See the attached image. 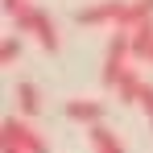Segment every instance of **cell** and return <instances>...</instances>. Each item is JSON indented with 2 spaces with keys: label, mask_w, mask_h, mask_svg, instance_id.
I'll return each mask as SVG.
<instances>
[{
  "label": "cell",
  "mask_w": 153,
  "mask_h": 153,
  "mask_svg": "<svg viewBox=\"0 0 153 153\" xmlns=\"http://www.w3.org/2000/svg\"><path fill=\"white\" fill-rule=\"evenodd\" d=\"M13 25H17V33L37 37V46H42L46 54H58V50H62V33H58V25H54V17L46 13V8L29 4V8H21V13L13 17Z\"/></svg>",
  "instance_id": "1"
},
{
  "label": "cell",
  "mask_w": 153,
  "mask_h": 153,
  "mask_svg": "<svg viewBox=\"0 0 153 153\" xmlns=\"http://www.w3.org/2000/svg\"><path fill=\"white\" fill-rule=\"evenodd\" d=\"M128 58H132V37H128L124 29H112V37H108V54H103V87L108 91H116V83H120V75H124Z\"/></svg>",
  "instance_id": "2"
},
{
  "label": "cell",
  "mask_w": 153,
  "mask_h": 153,
  "mask_svg": "<svg viewBox=\"0 0 153 153\" xmlns=\"http://www.w3.org/2000/svg\"><path fill=\"white\" fill-rule=\"evenodd\" d=\"M0 145H17V149H25V153H50V141L29 124V116L4 120V128H0Z\"/></svg>",
  "instance_id": "3"
},
{
  "label": "cell",
  "mask_w": 153,
  "mask_h": 153,
  "mask_svg": "<svg viewBox=\"0 0 153 153\" xmlns=\"http://www.w3.org/2000/svg\"><path fill=\"white\" fill-rule=\"evenodd\" d=\"M124 4L128 0H100V4H87V8L75 13V21L79 25H91V29H116L120 17H124Z\"/></svg>",
  "instance_id": "4"
},
{
  "label": "cell",
  "mask_w": 153,
  "mask_h": 153,
  "mask_svg": "<svg viewBox=\"0 0 153 153\" xmlns=\"http://www.w3.org/2000/svg\"><path fill=\"white\" fill-rule=\"evenodd\" d=\"M87 141H91V153H124V141L103 124H87Z\"/></svg>",
  "instance_id": "5"
},
{
  "label": "cell",
  "mask_w": 153,
  "mask_h": 153,
  "mask_svg": "<svg viewBox=\"0 0 153 153\" xmlns=\"http://www.w3.org/2000/svg\"><path fill=\"white\" fill-rule=\"evenodd\" d=\"M66 120H75V124H100L103 103L100 100H66Z\"/></svg>",
  "instance_id": "6"
},
{
  "label": "cell",
  "mask_w": 153,
  "mask_h": 153,
  "mask_svg": "<svg viewBox=\"0 0 153 153\" xmlns=\"http://www.w3.org/2000/svg\"><path fill=\"white\" fill-rule=\"evenodd\" d=\"M145 21H153V0H128L124 4V17H120V25L124 33H132L137 25H145Z\"/></svg>",
  "instance_id": "7"
},
{
  "label": "cell",
  "mask_w": 153,
  "mask_h": 153,
  "mask_svg": "<svg viewBox=\"0 0 153 153\" xmlns=\"http://www.w3.org/2000/svg\"><path fill=\"white\" fill-rule=\"evenodd\" d=\"M128 37H132V58H137V62H145V66H153V21L137 25Z\"/></svg>",
  "instance_id": "8"
},
{
  "label": "cell",
  "mask_w": 153,
  "mask_h": 153,
  "mask_svg": "<svg viewBox=\"0 0 153 153\" xmlns=\"http://www.w3.org/2000/svg\"><path fill=\"white\" fill-rule=\"evenodd\" d=\"M145 83H149V79H141L137 66H128L124 75H120V83H116V95H120L124 103H137V100H141V91H145Z\"/></svg>",
  "instance_id": "9"
},
{
  "label": "cell",
  "mask_w": 153,
  "mask_h": 153,
  "mask_svg": "<svg viewBox=\"0 0 153 153\" xmlns=\"http://www.w3.org/2000/svg\"><path fill=\"white\" fill-rule=\"evenodd\" d=\"M17 108H21V116H37L42 112V91L33 87V83H17Z\"/></svg>",
  "instance_id": "10"
},
{
  "label": "cell",
  "mask_w": 153,
  "mask_h": 153,
  "mask_svg": "<svg viewBox=\"0 0 153 153\" xmlns=\"http://www.w3.org/2000/svg\"><path fill=\"white\" fill-rule=\"evenodd\" d=\"M17 58H21V37H4V46H0V62L13 66Z\"/></svg>",
  "instance_id": "11"
},
{
  "label": "cell",
  "mask_w": 153,
  "mask_h": 153,
  "mask_svg": "<svg viewBox=\"0 0 153 153\" xmlns=\"http://www.w3.org/2000/svg\"><path fill=\"white\" fill-rule=\"evenodd\" d=\"M137 108H145V116L153 120V83H145V91H141V100H137Z\"/></svg>",
  "instance_id": "12"
},
{
  "label": "cell",
  "mask_w": 153,
  "mask_h": 153,
  "mask_svg": "<svg viewBox=\"0 0 153 153\" xmlns=\"http://www.w3.org/2000/svg\"><path fill=\"white\" fill-rule=\"evenodd\" d=\"M29 4H33V0H4V13H8V17H17V13L29 8Z\"/></svg>",
  "instance_id": "13"
},
{
  "label": "cell",
  "mask_w": 153,
  "mask_h": 153,
  "mask_svg": "<svg viewBox=\"0 0 153 153\" xmlns=\"http://www.w3.org/2000/svg\"><path fill=\"white\" fill-rule=\"evenodd\" d=\"M0 149H4V153H25V149H17V145H0Z\"/></svg>",
  "instance_id": "14"
},
{
  "label": "cell",
  "mask_w": 153,
  "mask_h": 153,
  "mask_svg": "<svg viewBox=\"0 0 153 153\" xmlns=\"http://www.w3.org/2000/svg\"><path fill=\"white\" fill-rule=\"evenodd\" d=\"M149 124H153V120H149Z\"/></svg>",
  "instance_id": "15"
}]
</instances>
